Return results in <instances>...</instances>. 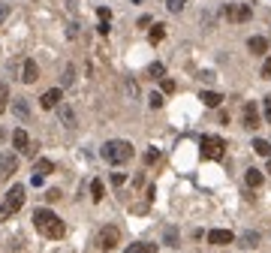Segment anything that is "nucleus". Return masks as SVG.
<instances>
[{"label": "nucleus", "instance_id": "1", "mask_svg": "<svg viewBox=\"0 0 271 253\" xmlns=\"http://www.w3.org/2000/svg\"><path fill=\"white\" fill-rule=\"evenodd\" d=\"M33 226L39 229V235H45V238H51V241L63 238V232H66L63 220H60L51 208H36V211H33Z\"/></svg>", "mask_w": 271, "mask_h": 253}, {"label": "nucleus", "instance_id": "2", "mask_svg": "<svg viewBox=\"0 0 271 253\" xmlns=\"http://www.w3.org/2000/svg\"><path fill=\"white\" fill-rule=\"evenodd\" d=\"M103 160L112 163V166H121V163L133 160V145L127 139H112V142L103 145Z\"/></svg>", "mask_w": 271, "mask_h": 253}, {"label": "nucleus", "instance_id": "3", "mask_svg": "<svg viewBox=\"0 0 271 253\" xmlns=\"http://www.w3.org/2000/svg\"><path fill=\"white\" fill-rule=\"evenodd\" d=\"M24 199H27V196H24V184H15V187L6 193V199L0 202V223H3V220H12V217L18 214V208L24 205Z\"/></svg>", "mask_w": 271, "mask_h": 253}, {"label": "nucleus", "instance_id": "4", "mask_svg": "<svg viewBox=\"0 0 271 253\" xmlns=\"http://www.w3.org/2000/svg\"><path fill=\"white\" fill-rule=\"evenodd\" d=\"M199 148H202V157L205 160H223V154H226V142L220 136H202L199 139Z\"/></svg>", "mask_w": 271, "mask_h": 253}, {"label": "nucleus", "instance_id": "5", "mask_svg": "<svg viewBox=\"0 0 271 253\" xmlns=\"http://www.w3.org/2000/svg\"><path fill=\"white\" fill-rule=\"evenodd\" d=\"M118 238H121L118 226H103V229H100V235H97V247H100L103 253L115 250V247H118Z\"/></svg>", "mask_w": 271, "mask_h": 253}, {"label": "nucleus", "instance_id": "6", "mask_svg": "<svg viewBox=\"0 0 271 253\" xmlns=\"http://www.w3.org/2000/svg\"><path fill=\"white\" fill-rule=\"evenodd\" d=\"M223 15L229 21H250V6L247 3H226L223 6Z\"/></svg>", "mask_w": 271, "mask_h": 253}, {"label": "nucleus", "instance_id": "7", "mask_svg": "<svg viewBox=\"0 0 271 253\" xmlns=\"http://www.w3.org/2000/svg\"><path fill=\"white\" fill-rule=\"evenodd\" d=\"M18 172V157L12 151H3L0 154V178H12Z\"/></svg>", "mask_w": 271, "mask_h": 253}, {"label": "nucleus", "instance_id": "8", "mask_svg": "<svg viewBox=\"0 0 271 253\" xmlns=\"http://www.w3.org/2000/svg\"><path fill=\"white\" fill-rule=\"evenodd\" d=\"M235 241V235L229 232V229H211L208 232V244H214V247H226V244H232Z\"/></svg>", "mask_w": 271, "mask_h": 253}, {"label": "nucleus", "instance_id": "9", "mask_svg": "<svg viewBox=\"0 0 271 253\" xmlns=\"http://www.w3.org/2000/svg\"><path fill=\"white\" fill-rule=\"evenodd\" d=\"M60 100H63V91H60V88H51V91H45V94L39 97V106H42V109H57Z\"/></svg>", "mask_w": 271, "mask_h": 253}, {"label": "nucleus", "instance_id": "10", "mask_svg": "<svg viewBox=\"0 0 271 253\" xmlns=\"http://www.w3.org/2000/svg\"><path fill=\"white\" fill-rule=\"evenodd\" d=\"M36 78H39V66H36L33 57H27V60H24V69H21V81H24V85H33Z\"/></svg>", "mask_w": 271, "mask_h": 253}, {"label": "nucleus", "instance_id": "11", "mask_svg": "<svg viewBox=\"0 0 271 253\" xmlns=\"http://www.w3.org/2000/svg\"><path fill=\"white\" fill-rule=\"evenodd\" d=\"M244 127L247 130H256L259 127V109H256V103H247L244 106Z\"/></svg>", "mask_w": 271, "mask_h": 253}, {"label": "nucleus", "instance_id": "12", "mask_svg": "<svg viewBox=\"0 0 271 253\" xmlns=\"http://www.w3.org/2000/svg\"><path fill=\"white\" fill-rule=\"evenodd\" d=\"M247 48H250L253 54H265V51H268V39H265V36H250V39H247Z\"/></svg>", "mask_w": 271, "mask_h": 253}, {"label": "nucleus", "instance_id": "13", "mask_svg": "<svg viewBox=\"0 0 271 253\" xmlns=\"http://www.w3.org/2000/svg\"><path fill=\"white\" fill-rule=\"evenodd\" d=\"M199 100H202V106H208V109H217V106L223 103V97H220L217 91H202Z\"/></svg>", "mask_w": 271, "mask_h": 253}, {"label": "nucleus", "instance_id": "14", "mask_svg": "<svg viewBox=\"0 0 271 253\" xmlns=\"http://www.w3.org/2000/svg\"><path fill=\"white\" fill-rule=\"evenodd\" d=\"M12 148H15V151H21V154L30 148V139H27V133H24V130H15V133H12Z\"/></svg>", "mask_w": 271, "mask_h": 253}, {"label": "nucleus", "instance_id": "15", "mask_svg": "<svg viewBox=\"0 0 271 253\" xmlns=\"http://www.w3.org/2000/svg\"><path fill=\"white\" fill-rule=\"evenodd\" d=\"M51 169H54V163H51L48 157H39V160L33 163V175H39V178H42V175H48Z\"/></svg>", "mask_w": 271, "mask_h": 253}, {"label": "nucleus", "instance_id": "16", "mask_svg": "<svg viewBox=\"0 0 271 253\" xmlns=\"http://www.w3.org/2000/svg\"><path fill=\"white\" fill-rule=\"evenodd\" d=\"M127 253H157V244H151V241H139V244H130Z\"/></svg>", "mask_w": 271, "mask_h": 253}, {"label": "nucleus", "instance_id": "17", "mask_svg": "<svg viewBox=\"0 0 271 253\" xmlns=\"http://www.w3.org/2000/svg\"><path fill=\"white\" fill-rule=\"evenodd\" d=\"M60 124H66V130H75V115H72V109H69V106H63V109H60Z\"/></svg>", "mask_w": 271, "mask_h": 253}, {"label": "nucleus", "instance_id": "18", "mask_svg": "<svg viewBox=\"0 0 271 253\" xmlns=\"http://www.w3.org/2000/svg\"><path fill=\"white\" fill-rule=\"evenodd\" d=\"M244 181H247V187H253V190H256V187L262 184V172H259V169H247Z\"/></svg>", "mask_w": 271, "mask_h": 253}, {"label": "nucleus", "instance_id": "19", "mask_svg": "<svg viewBox=\"0 0 271 253\" xmlns=\"http://www.w3.org/2000/svg\"><path fill=\"white\" fill-rule=\"evenodd\" d=\"M163 36H166V27H163V24H154V27H151V33H148V39H151V45H157V42H163Z\"/></svg>", "mask_w": 271, "mask_h": 253}, {"label": "nucleus", "instance_id": "20", "mask_svg": "<svg viewBox=\"0 0 271 253\" xmlns=\"http://www.w3.org/2000/svg\"><path fill=\"white\" fill-rule=\"evenodd\" d=\"M253 151H256V154H262V157H268V160H271V145L265 142V139H253Z\"/></svg>", "mask_w": 271, "mask_h": 253}, {"label": "nucleus", "instance_id": "21", "mask_svg": "<svg viewBox=\"0 0 271 253\" xmlns=\"http://www.w3.org/2000/svg\"><path fill=\"white\" fill-rule=\"evenodd\" d=\"M103 196H106L103 181H94V184H91V199H94V202H103Z\"/></svg>", "mask_w": 271, "mask_h": 253}, {"label": "nucleus", "instance_id": "22", "mask_svg": "<svg viewBox=\"0 0 271 253\" xmlns=\"http://www.w3.org/2000/svg\"><path fill=\"white\" fill-rule=\"evenodd\" d=\"M259 244V235L256 232H244L241 235V247H256Z\"/></svg>", "mask_w": 271, "mask_h": 253}, {"label": "nucleus", "instance_id": "23", "mask_svg": "<svg viewBox=\"0 0 271 253\" xmlns=\"http://www.w3.org/2000/svg\"><path fill=\"white\" fill-rule=\"evenodd\" d=\"M72 78H75V66H72V63H66V66H63V88H69V85H72Z\"/></svg>", "mask_w": 271, "mask_h": 253}, {"label": "nucleus", "instance_id": "24", "mask_svg": "<svg viewBox=\"0 0 271 253\" xmlns=\"http://www.w3.org/2000/svg\"><path fill=\"white\" fill-rule=\"evenodd\" d=\"M148 72H151L154 78H166V66H163V63H151V66H148Z\"/></svg>", "mask_w": 271, "mask_h": 253}, {"label": "nucleus", "instance_id": "25", "mask_svg": "<svg viewBox=\"0 0 271 253\" xmlns=\"http://www.w3.org/2000/svg\"><path fill=\"white\" fill-rule=\"evenodd\" d=\"M6 103H9V88H6V85H0V115L6 112Z\"/></svg>", "mask_w": 271, "mask_h": 253}, {"label": "nucleus", "instance_id": "26", "mask_svg": "<svg viewBox=\"0 0 271 253\" xmlns=\"http://www.w3.org/2000/svg\"><path fill=\"white\" fill-rule=\"evenodd\" d=\"M184 6H187V0H166V9L169 12H181Z\"/></svg>", "mask_w": 271, "mask_h": 253}, {"label": "nucleus", "instance_id": "27", "mask_svg": "<svg viewBox=\"0 0 271 253\" xmlns=\"http://www.w3.org/2000/svg\"><path fill=\"white\" fill-rule=\"evenodd\" d=\"M15 115L18 118H27V100H15Z\"/></svg>", "mask_w": 271, "mask_h": 253}, {"label": "nucleus", "instance_id": "28", "mask_svg": "<svg viewBox=\"0 0 271 253\" xmlns=\"http://www.w3.org/2000/svg\"><path fill=\"white\" fill-rule=\"evenodd\" d=\"M157 160H160V151H157V148H151V151L145 154V163H148V166H154Z\"/></svg>", "mask_w": 271, "mask_h": 253}, {"label": "nucleus", "instance_id": "29", "mask_svg": "<svg viewBox=\"0 0 271 253\" xmlns=\"http://www.w3.org/2000/svg\"><path fill=\"white\" fill-rule=\"evenodd\" d=\"M148 103H151V109H160V106H163V97H160V94H151Z\"/></svg>", "mask_w": 271, "mask_h": 253}, {"label": "nucleus", "instance_id": "30", "mask_svg": "<svg viewBox=\"0 0 271 253\" xmlns=\"http://www.w3.org/2000/svg\"><path fill=\"white\" fill-rule=\"evenodd\" d=\"M262 112H265V121L271 124V97H265V100H262Z\"/></svg>", "mask_w": 271, "mask_h": 253}, {"label": "nucleus", "instance_id": "31", "mask_svg": "<svg viewBox=\"0 0 271 253\" xmlns=\"http://www.w3.org/2000/svg\"><path fill=\"white\" fill-rule=\"evenodd\" d=\"M97 15H100V21H106V24H109V18H112V12H109L106 6H100V9H97Z\"/></svg>", "mask_w": 271, "mask_h": 253}, {"label": "nucleus", "instance_id": "32", "mask_svg": "<svg viewBox=\"0 0 271 253\" xmlns=\"http://www.w3.org/2000/svg\"><path fill=\"white\" fill-rule=\"evenodd\" d=\"M45 199H48V202H57V199H60V190H54V187H51V190L45 193Z\"/></svg>", "mask_w": 271, "mask_h": 253}, {"label": "nucleus", "instance_id": "33", "mask_svg": "<svg viewBox=\"0 0 271 253\" xmlns=\"http://www.w3.org/2000/svg\"><path fill=\"white\" fill-rule=\"evenodd\" d=\"M9 18V3H0V24Z\"/></svg>", "mask_w": 271, "mask_h": 253}, {"label": "nucleus", "instance_id": "34", "mask_svg": "<svg viewBox=\"0 0 271 253\" xmlns=\"http://www.w3.org/2000/svg\"><path fill=\"white\" fill-rule=\"evenodd\" d=\"M163 91L172 94V91H175V81H172V78H163Z\"/></svg>", "mask_w": 271, "mask_h": 253}, {"label": "nucleus", "instance_id": "35", "mask_svg": "<svg viewBox=\"0 0 271 253\" xmlns=\"http://www.w3.org/2000/svg\"><path fill=\"white\" fill-rule=\"evenodd\" d=\"M262 78H271V57L262 63Z\"/></svg>", "mask_w": 271, "mask_h": 253}, {"label": "nucleus", "instance_id": "36", "mask_svg": "<svg viewBox=\"0 0 271 253\" xmlns=\"http://www.w3.org/2000/svg\"><path fill=\"white\" fill-rule=\"evenodd\" d=\"M97 30H100V36H109V24H106V21H100Z\"/></svg>", "mask_w": 271, "mask_h": 253}, {"label": "nucleus", "instance_id": "37", "mask_svg": "<svg viewBox=\"0 0 271 253\" xmlns=\"http://www.w3.org/2000/svg\"><path fill=\"white\" fill-rule=\"evenodd\" d=\"M124 181H127V178H124V175H121V172H115V175H112V184H118V187H121V184H124Z\"/></svg>", "mask_w": 271, "mask_h": 253}, {"label": "nucleus", "instance_id": "38", "mask_svg": "<svg viewBox=\"0 0 271 253\" xmlns=\"http://www.w3.org/2000/svg\"><path fill=\"white\" fill-rule=\"evenodd\" d=\"M268 172H271V160H268Z\"/></svg>", "mask_w": 271, "mask_h": 253}]
</instances>
